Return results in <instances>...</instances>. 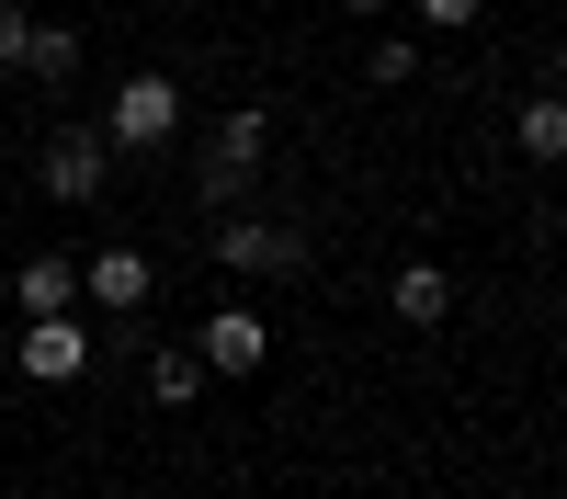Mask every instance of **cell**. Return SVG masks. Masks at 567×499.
Masks as SVG:
<instances>
[{
    "label": "cell",
    "mask_w": 567,
    "mask_h": 499,
    "mask_svg": "<svg viewBox=\"0 0 567 499\" xmlns=\"http://www.w3.org/2000/svg\"><path fill=\"white\" fill-rule=\"evenodd\" d=\"M80 295H91V306H148V261H136V250H103V261L80 272Z\"/></svg>",
    "instance_id": "ba28073f"
},
{
    "label": "cell",
    "mask_w": 567,
    "mask_h": 499,
    "mask_svg": "<svg viewBox=\"0 0 567 499\" xmlns=\"http://www.w3.org/2000/svg\"><path fill=\"white\" fill-rule=\"evenodd\" d=\"M216 261H227V272H307V239H296V227H272V216H227V227H216Z\"/></svg>",
    "instance_id": "5b68a950"
},
{
    "label": "cell",
    "mask_w": 567,
    "mask_h": 499,
    "mask_svg": "<svg viewBox=\"0 0 567 499\" xmlns=\"http://www.w3.org/2000/svg\"><path fill=\"white\" fill-rule=\"evenodd\" d=\"M523 159H567V91H534L523 103Z\"/></svg>",
    "instance_id": "30bf717a"
},
{
    "label": "cell",
    "mask_w": 567,
    "mask_h": 499,
    "mask_svg": "<svg viewBox=\"0 0 567 499\" xmlns=\"http://www.w3.org/2000/svg\"><path fill=\"white\" fill-rule=\"evenodd\" d=\"M12 12H23V0H12Z\"/></svg>",
    "instance_id": "e0dca14e"
},
{
    "label": "cell",
    "mask_w": 567,
    "mask_h": 499,
    "mask_svg": "<svg viewBox=\"0 0 567 499\" xmlns=\"http://www.w3.org/2000/svg\"><path fill=\"white\" fill-rule=\"evenodd\" d=\"M23 45H34V12H12V0H0V69H23Z\"/></svg>",
    "instance_id": "4fadbf2b"
},
{
    "label": "cell",
    "mask_w": 567,
    "mask_h": 499,
    "mask_svg": "<svg viewBox=\"0 0 567 499\" xmlns=\"http://www.w3.org/2000/svg\"><path fill=\"white\" fill-rule=\"evenodd\" d=\"M12 295H23V318H69V306H80V272H69L58 250H34V261H23V284H12Z\"/></svg>",
    "instance_id": "52a82bcc"
},
{
    "label": "cell",
    "mask_w": 567,
    "mask_h": 499,
    "mask_svg": "<svg viewBox=\"0 0 567 499\" xmlns=\"http://www.w3.org/2000/svg\"><path fill=\"white\" fill-rule=\"evenodd\" d=\"M194 386H205L194 352H159V363H148V397H159V408H194Z\"/></svg>",
    "instance_id": "7c38bea8"
},
{
    "label": "cell",
    "mask_w": 567,
    "mask_h": 499,
    "mask_svg": "<svg viewBox=\"0 0 567 499\" xmlns=\"http://www.w3.org/2000/svg\"><path fill=\"white\" fill-rule=\"evenodd\" d=\"M0 375H12V341H0Z\"/></svg>",
    "instance_id": "2e32d148"
},
{
    "label": "cell",
    "mask_w": 567,
    "mask_h": 499,
    "mask_svg": "<svg viewBox=\"0 0 567 499\" xmlns=\"http://www.w3.org/2000/svg\"><path fill=\"white\" fill-rule=\"evenodd\" d=\"M341 12H363V23H374V12H386V0H341Z\"/></svg>",
    "instance_id": "9a60e30c"
},
{
    "label": "cell",
    "mask_w": 567,
    "mask_h": 499,
    "mask_svg": "<svg viewBox=\"0 0 567 499\" xmlns=\"http://www.w3.org/2000/svg\"><path fill=\"white\" fill-rule=\"evenodd\" d=\"M261 148H272V114H261V103H239V114H227V125L205 136V159H194V181H205V194L227 205V194H239V181L261 170Z\"/></svg>",
    "instance_id": "7a4b0ae2"
},
{
    "label": "cell",
    "mask_w": 567,
    "mask_h": 499,
    "mask_svg": "<svg viewBox=\"0 0 567 499\" xmlns=\"http://www.w3.org/2000/svg\"><path fill=\"white\" fill-rule=\"evenodd\" d=\"M420 23H432V34H465V23H477V0H420Z\"/></svg>",
    "instance_id": "5bb4252c"
},
{
    "label": "cell",
    "mask_w": 567,
    "mask_h": 499,
    "mask_svg": "<svg viewBox=\"0 0 567 499\" xmlns=\"http://www.w3.org/2000/svg\"><path fill=\"white\" fill-rule=\"evenodd\" d=\"M23 69H34V80H69V69H80V34H69V23H34Z\"/></svg>",
    "instance_id": "8fae6325"
},
{
    "label": "cell",
    "mask_w": 567,
    "mask_h": 499,
    "mask_svg": "<svg viewBox=\"0 0 567 499\" xmlns=\"http://www.w3.org/2000/svg\"><path fill=\"white\" fill-rule=\"evenodd\" d=\"M103 181H114L103 125H58V136H45V194H58V205H103Z\"/></svg>",
    "instance_id": "3957f363"
},
{
    "label": "cell",
    "mask_w": 567,
    "mask_h": 499,
    "mask_svg": "<svg viewBox=\"0 0 567 499\" xmlns=\"http://www.w3.org/2000/svg\"><path fill=\"white\" fill-rule=\"evenodd\" d=\"M12 363H23L34 386H80L91 375V330H80V318H23V352Z\"/></svg>",
    "instance_id": "277c9868"
},
{
    "label": "cell",
    "mask_w": 567,
    "mask_h": 499,
    "mask_svg": "<svg viewBox=\"0 0 567 499\" xmlns=\"http://www.w3.org/2000/svg\"><path fill=\"white\" fill-rule=\"evenodd\" d=\"M386 306L409 318V330H432V318L454 306V284H443V272H432V261H409V272H398V284H386Z\"/></svg>",
    "instance_id": "9c48e42d"
},
{
    "label": "cell",
    "mask_w": 567,
    "mask_h": 499,
    "mask_svg": "<svg viewBox=\"0 0 567 499\" xmlns=\"http://www.w3.org/2000/svg\"><path fill=\"white\" fill-rule=\"evenodd\" d=\"M171 136H182V91L159 69H136L114 91V114H103V148H171Z\"/></svg>",
    "instance_id": "6da1fadb"
},
{
    "label": "cell",
    "mask_w": 567,
    "mask_h": 499,
    "mask_svg": "<svg viewBox=\"0 0 567 499\" xmlns=\"http://www.w3.org/2000/svg\"><path fill=\"white\" fill-rule=\"evenodd\" d=\"M194 363H216V375H261V363H272V330H261V306H216Z\"/></svg>",
    "instance_id": "8992f818"
}]
</instances>
